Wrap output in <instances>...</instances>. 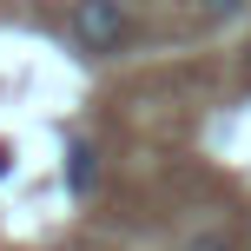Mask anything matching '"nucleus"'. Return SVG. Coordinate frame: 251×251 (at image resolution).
<instances>
[{"instance_id": "obj_3", "label": "nucleus", "mask_w": 251, "mask_h": 251, "mask_svg": "<svg viewBox=\"0 0 251 251\" xmlns=\"http://www.w3.org/2000/svg\"><path fill=\"white\" fill-rule=\"evenodd\" d=\"M238 7H245V0H199V13H205V20H231Z\"/></svg>"}, {"instance_id": "obj_4", "label": "nucleus", "mask_w": 251, "mask_h": 251, "mask_svg": "<svg viewBox=\"0 0 251 251\" xmlns=\"http://www.w3.org/2000/svg\"><path fill=\"white\" fill-rule=\"evenodd\" d=\"M185 251H231V238H225V231H205V238H192Z\"/></svg>"}, {"instance_id": "obj_5", "label": "nucleus", "mask_w": 251, "mask_h": 251, "mask_svg": "<svg viewBox=\"0 0 251 251\" xmlns=\"http://www.w3.org/2000/svg\"><path fill=\"white\" fill-rule=\"evenodd\" d=\"M245 79H251V47H245Z\"/></svg>"}, {"instance_id": "obj_2", "label": "nucleus", "mask_w": 251, "mask_h": 251, "mask_svg": "<svg viewBox=\"0 0 251 251\" xmlns=\"http://www.w3.org/2000/svg\"><path fill=\"white\" fill-rule=\"evenodd\" d=\"M66 185H73V192L93 185V146H73V172H66Z\"/></svg>"}, {"instance_id": "obj_1", "label": "nucleus", "mask_w": 251, "mask_h": 251, "mask_svg": "<svg viewBox=\"0 0 251 251\" xmlns=\"http://www.w3.org/2000/svg\"><path fill=\"white\" fill-rule=\"evenodd\" d=\"M132 33L119 0H73V40L79 53H119V40Z\"/></svg>"}]
</instances>
